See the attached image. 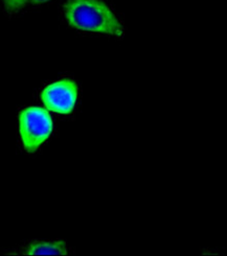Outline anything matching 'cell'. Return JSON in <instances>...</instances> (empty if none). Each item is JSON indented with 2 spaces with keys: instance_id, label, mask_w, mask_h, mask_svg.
Returning a JSON list of instances; mask_svg holds the SVG:
<instances>
[{
  "instance_id": "2",
  "label": "cell",
  "mask_w": 227,
  "mask_h": 256,
  "mask_svg": "<svg viewBox=\"0 0 227 256\" xmlns=\"http://www.w3.org/2000/svg\"><path fill=\"white\" fill-rule=\"evenodd\" d=\"M54 124L50 113L40 107H30L19 115V132L23 146L34 153L47 140L53 132Z\"/></svg>"
},
{
  "instance_id": "1",
  "label": "cell",
  "mask_w": 227,
  "mask_h": 256,
  "mask_svg": "<svg viewBox=\"0 0 227 256\" xmlns=\"http://www.w3.org/2000/svg\"><path fill=\"white\" fill-rule=\"evenodd\" d=\"M68 24L77 30L123 37L124 28L101 0H68L64 6Z\"/></svg>"
},
{
  "instance_id": "6",
  "label": "cell",
  "mask_w": 227,
  "mask_h": 256,
  "mask_svg": "<svg viewBox=\"0 0 227 256\" xmlns=\"http://www.w3.org/2000/svg\"><path fill=\"white\" fill-rule=\"evenodd\" d=\"M49 0H28V4H44Z\"/></svg>"
},
{
  "instance_id": "5",
  "label": "cell",
  "mask_w": 227,
  "mask_h": 256,
  "mask_svg": "<svg viewBox=\"0 0 227 256\" xmlns=\"http://www.w3.org/2000/svg\"><path fill=\"white\" fill-rule=\"evenodd\" d=\"M3 2L10 13H16L28 4V0H3Z\"/></svg>"
},
{
  "instance_id": "3",
  "label": "cell",
  "mask_w": 227,
  "mask_h": 256,
  "mask_svg": "<svg viewBox=\"0 0 227 256\" xmlns=\"http://www.w3.org/2000/svg\"><path fill=\"white\" fill-rule=\"evenodd\" d=\"M78 98V86L71 80H61L47 86L41 93L46 109L60 114L71 113Z\"/></svg>"
},
{
  "instance_id": "4",
  "label": "cell",
  "mask_w": 227,
  "mask_h": 256,
  "mask_svg": "<svg viewBox=\"0 0 227 256\" xmlns=\"http://www.w3.org/2000/svg\"><path fill=\"white\" fill-rule=\"evenodd\" d=\"M28 255H66L67 247L63 240L35 242L25 250Z\"/></svg>"
}]
</instances>
